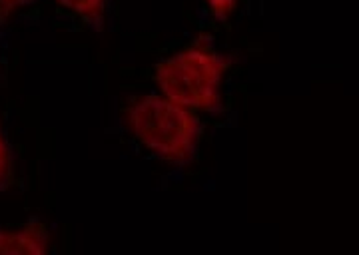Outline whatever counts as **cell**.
<instances>
[{
  "label": "cell",
  "instance_id": "obj_2",
  "mask_svg": "<svg viewBox=\"0 0 359 255\" xmlns=\"http://www.w3.org/2000/svg\"><path fill=\"white\" fill-rule=\"evenodd\" d=\"M130 132L144 148L170 164H188L198 152L202 126L192 110L168 100L166 96H144L130 104Z\"/></svg>",
  "mask_w": 359,
  "mask_h": 255
},
{
  "label": "cell",
  "instance_id": "obj_6",
  "mask_svg": "<svg viewBox=\"0 0 359 255\" xmlns=\"http://www.w3.org/2000/svg\"><path fill=\"white\" fill-rule=\"evenodd\" d=\"M11 172V152H8V144L4 138V132L0 127V186L6 181Z\"/></svg>",
  "mask_w": 359,
  "mask_h": 255
},
{
  "label": "cell",
  "instance_id": "obj_7",
  "mask_svg": "<svg viewBox=\"0 0 359 255\" xmlns=\"http://www.w3.org/2000/svg\"><path fill=\"white\" fill-rule=\"evenodd\" d=\"M28 2H30V0H0V22L8 20V16H11L14 11H18L20 6H25Z\"/></svg>",
  "mask_w": 359,
  "mask_h": 255
},
{
  "label": "cell",
  "instance_id": "obj_4",
  "mask_svg": "<svg viewBox=\"0 0 359 255\" xmlns=\"http://www.w3.org/2000/svg\"><path fill=\"white\" fill-rule=\"evenodd\" d=\"M66 11L82 16L92 25H100L106 13V0H56Z\"/></svg>",
  "mask_w": 359,
  "mask_h": 255
},
{
  "label": "cell",
  "instance_id": "obj_3",
  "mask_svg": "<svg viewBox=\"0 0 359 255\" xmlns=\"http://www.w3.org/2000/svg\"><path fill=\"white\" fill-rule=\"evenodd\" d=\"M50 247V231L46 226L32 219L16 230H0V254L42 255Z\"/></svg>",
  "mask_w": 359,
  "mask_h": 255
},
{
  "label": "cell",
  "instance_id": "obj_1",
  "mask_svg": "<svg viewBox=\"0 0 359 255\" xmlns=\"http://www.w3.org/2000/svg\"><path fill=\"white\" fill-rule=\"evenodd\" d=\"M230 60L205 40H196L156 64L154 80L162 96L188 110H212L222 98Z\"/></svg>",
  "mask_w": 359,
  "mask_h": 255
},
{
  "label": "cell",
  "instance_id": "obj_5",
  "mask_svg": "<svg viewBox=\"0 0 359 255\" xmlns=\"http://www.w3.org/2000/svg\"><path fill=\"white\" fill-rule=\"evenodd\" d=\"M205 4H208L210 13L216 16V20L224 22V20H228L230 14L238 8L240 0H205Z\"/></svg>",
  "mask_w": 359,
  "mask_h": 255
}]
</instances>
